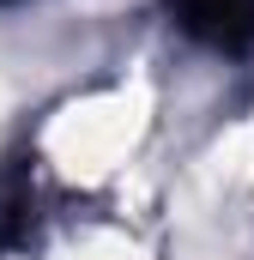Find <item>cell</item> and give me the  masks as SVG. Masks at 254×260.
<instances>
[{
  "label": "cell",
  "mask_w": 254,
  "mask_h": 260,
  "mask_svg": "<svg viewBox=\"0 0 254 260\" xmlns=\"http://www.w3.org/2000/svg\"><path fill=\"white\" fill-rule=\"evenodd\" d=\"M12 242L18 248H30L37 260H145L139 254V242L115 230V224H61V230H49V218L43 212H30V218H18V230H12Z\"/></svg>",
  "instance_id": "cell-1"
},
{
  "label": "cell",
  "mask_w": 254,
  "mask_h": 260,
  "mask_svg": "<svg viewBox=\"0 0 254 260\" xmlns=\"http://www.w3.org/2000/svg\"><path fill=\"white\" fill-rule=\"evenodd\" d=\"M164 18L212 55L254 49V0H164Z\"/></svg>",
  "instance_id": "cell-2"
},
{
  "label": "cell",
  "mask_w": 254,
  "mask_h": 260,
  "mask_svg": "<svg viewBox=\"0 0 254 260\" xmlns=\"http://www.w3.org/2000/svg\"><path fill=\"white\" fill-rule=\"evenodd\" d=\"M0 6H12V0H0Z\"/></svg>",
  "instance_id": "cell-3"
}]
</instances>
